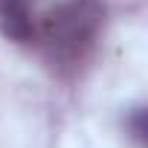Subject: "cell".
<instances>
[{"label": "cell", "mask_w": 148, "mask_h": 148, "mask_svg": "<svg viewBox=\"0 0 148 148\" xmlns=\"http://www.w3.org/2000/svg\"><path fill=\"white\" fill-rule=\"evenodd\" d=\"M0 32L15 44H29L35 35V0H0Z\"/></svg>", "instance_id": "cell-2"}, {"label": "cell", "mask_w": 148, "mask_h": 148, "mask_svg": "<svg viewBox=\"0 0 148 148\" xmlns=\"http://www.w3.org/2000/svg\"><path fill=\"white\" fill-rule=\"evenodd\" d=\"M142 116H145V113H142V110H136V113H134V119H131V125H134V136H136V139H142V136H145V125H142Z\"/></svg>", "instance_id": "cell-3"}, {"label": "cell", "mask_w": 148, "mask_h": 148, "mask_svg": "<svg viewBox=\"0 0 148 148\" xmlns=\"http://www.w3.org/2000/svg\"><path fill=\"white\" fill-rule=\"evenodd\" d=\"M105 26V6L99 0H61L55 3L41 23H35L32 41H38L47 64L73 76L96 49Z\"/></svg>", "instance_id": "cell-1"}]
</instances>
